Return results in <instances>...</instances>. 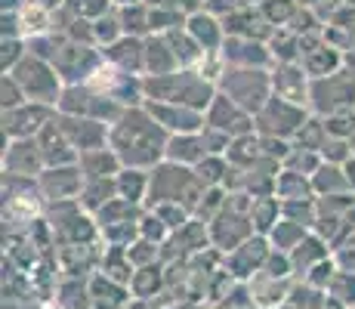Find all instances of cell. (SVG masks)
Wrapping results in <instances>:
<instances>
[{
  "mask_svg": "<svg viewBox=\"0 0 355 309\" xmlns=\"http://www.w3.org/2000/svg\"><path fill=\"white\" fill-rule=\"evenodd\" d=\"M306 121L309 118H306L303 106H293V102L282 99V96H272L263 112L257 115V133L275 136V140H291V136H297L303 130Z\"/></svg>",
  "mask_w": 355,
  "mask_h": 309,
  "instance_id": "8992f818",
  "label": "cell"
},
{
  "mask_svg": "<svg viewBox=\"0 0 355 309\" xmlns=\"http://www.w3.org/2000/svg\"><path fill=\"white\" fill-rule=\"evenodd\" d=\"M53 118L56 115H53L50 106L25 102V106L3 112V136H10V140H34Z\"/></svg>",
  "mask_w": 355,
  "mask_h": 309,
  "instance_id": "30bf717a",
  "label": "cell"
},
{
  "mask_svg": "<svg viewBox=\"0 0 355 309\" xmlns=\"http://www.w3.org/2000/svg\"><path fill=\"white\" fill-rule=\"evenodd\" d=\"M207 130H216V133L229 136V140H238V136H248V133H257V118L248 115L241 106L229 99V96L216 93L214 106L207 108Z\"/></svg>",
  "mask_w": 355,
  "mask_h": 309,
  "instance_id": "ba28073f",
  "label": "cell"
},
{
  "mask_svg": "<svg viewBox=\"0 0 355 309\" xmlns=\"http://www.w3.org/2000/svg\"><path fill=\"white\" fill-rule=\"evenodd\" d=\"M146 112L167 130L170 136H186V133H201L207 127V118L195 108H182V106H170V102H142Z\"/></svg>",
  "mask_w": 355,
  "mask_h": 309,
  "instance_id": "8fae6325",
  "label": "cell"
},
{
  "mask_svg": "<svg viewBox=\"0 0 355 309\" xmlns=\"http://www.w3.org/2000/svg\"><path fill=\"white\" fill-rule=\"evenodd\" d=\"M173 72H180V59H176L167 34L146 37V78H161V74H173Z\"/></svg>",
  "mask_w": 355,
  "mask_h": 309,
  "instance_id": "44dd1931",
  "label": "cell"
},
{
  "mask_svg": "<svg viewBox=\"0 0 355 309\" xmlns=\"http://www.w3.org/2000/svg\"><path fill=\"white\" fill-rule=\"evenodd\" d=\"M309 87H312L309 74L303 72V65H293V62H282L275 68V74H272V90H275V96L293 102V106H306L309 102Z\"/></svg>",
  "mask_w": 355,
  "mask_h": 309,
  "instance_id": "9a60e30c",
  "label": "cell"
},
{
  "mask_svg": "<svg viewBox=\"0 0 355 309\" xmlns=\"http://www.w3.org/2000/svg\"><path fill=\"white\" fill-rule=\"evenodd\" d=\"M303 72L309 74V81H318V78H327V74L340 72V56L331 50V47H318V50H303Z\"/></svg>",
  "mask_w": 355,
  "mask_h": 309,
  "instance_id": "83f0119b",
  "label": "cell"
},
{
  "mask_svg": "<svg viewBox=\"0 0 355 309\" xmlns=\"http://www.w3.org/2000/svg\"><path fill=\"white\" fill-rule=\"evenodd\" d=\"M3 167L10 176H40L46 170L44 164V152L37 146V136L34 140H12L3 146Z\"/></svg>",
  "mask_w": 355,
  "mask_h": 309,
  "instance_id": "7c38bea8",
  "label": "cell"
},
{
  "mask_svg": "<svg viewBox=\"0 0 355 309\" xmlns=\"http://www.w3.org/2000/svg\"><path fill=\"white\" fill-rule=\"evenodd\" d=\"M112 3H118V6H136V3H142V0H112Z\"/></svg>",
  "mask_w": 355,
  "mask_h": 309,
  "instance_id": "ab89813d",
  "label": "cell"
},
{
  "mask_svg": "<svg viewBox=\"0 0 355 309\" xmlns=\"http://www.w3.org/2000/svg\"><path fill=\"white\" fill-rule=\"evenodd\" d=\"M186 31L192 34V40L204 53H223V44H226L223 31H226V25H220V19L214 12H204V10L192 12L186 19Z\"/></svg>",
  "mask_w": 355,
  "mask_h": 309,
  "instance_id": "ac0fdd59",
  "label": "cell"
},
{
  "mask_svg": "<svg viewBox=\"0 0 355 309\" xmlns=\"http://www.w3.org/2000/svg\"><path fill=\"white\" fill-rule=\"evenodd\" d=\"M312 189H315L318 198H331V195H349L352 185L349 176H346V167L340 164H322L312 176Z\"/></svg>",
  "mask_w": 355,
  "mask_h": 309,
  "instance_id": "603a6c76",
  "label": "cell"
},
{
  "mask_svg": "<svg viewBox=\"0 0 355 309\" xmlns=\"http://www.w3.org/2000/svg\"><path fill=\"white\" fill-rule=\"evenodd\" d=\"M223 59L229 62V68H263L269 65L272 53L266 50L259 40H248V37H226L223 44Z\"/></svg>",
  "mask_w": 355,
  "mask_h": 309,
  "instance_id": "e0dca14e",
  "label": "cell"
},
{
  "mask_svg": "<svg viewBox=\"0 0 355 309\" xmlns=\"http://www.w3.org/2000/svg\"><path fill=\"white\" fill-rule=\"evenodd\" d=\"M309 102L318 115H343L355 108V74L352 72H334L327 78L312 81Z\"/></svg>",
  "mask_w": 355,
  "mask_h": 309,
  "instance_id": "5b68a950",
  "label": "cell"
},
{
  "mask_svg": "<svg viewBox=\"0 0 355 309\" xmlns=\"http://www.w3.org/2000/svg\"><path fill=\"white\" fill-rule=\"evenodd\" d=\"M130 300V291L121 281H112L108 276H96L90 285V303L96 309H124Z\"/></svg>",
  "mask_w": 355,
  "mask_h": 309,
  "instance_id": "cb8c5ba5",
  "label": "cell"
},
{
  "mask_svg": "<svg viewBox=\"0 0 355 309\" xmlns=\"http://www.w3.org/2000/svg\"><path fill=\"white\" fill-rule=\"evenodd\" d=\"M148 183H152V170H130L124 167L118 174V198L133 204H142V198H148Z\"/></svg>",
  "mask_w": 355,
  "mask_h": 309,
  "instance_id": "f1b7e54d",
  "label": "cell"
},
{
  "mask_svg": "<svg viewBox=\"0 0 355 309\" xmlns=\"http://www.w3.org/2000/svg\"><path fill=\"white\" fill-rule=\"evenodd\" d=\"M334 260H337L340 269L355 272V232H352L349 238H346V244L340 247V251H334Z\"/></svg>",
  "mask_w": 355,
  "mask_h": 309,
  "instance_id": "74e56055",
  "label": "cell"
},
{
  "mask_svg": "<svg viewBox=\"0 0 355 309\" xmlns=\"http://www.w3.org/2000/svg\"><path fill=\"white\" fill-rule=\"evenodd\" d=\"M167 235H170V229L161 223V217L146 210V217H142V223H139V238H146V242H152V244H161V242H167Z\"/></svg>",
  "mask_w": 355,
  "mask_h": 309,
  "instance_id": "836d02e7",
  "label": "cell"
},
{
  "mask_svg": "<svg viewBox=\"0 0 355 309\" xmlns=\"http://www.w3.org/2000/svg\"><path fill=\"white\" fill-rule=\"evenodd\" d=\"M99 65H102V59L90 44H84V47L80 44H62L59 53H56V59H53V68L59 72V78L68 81V87L87 84V81L99 72Z\"/></svg>",
  "mask_w": 355,
  "mask_h": 309,
  "instance_id": "52a82bcc",
  "label": "cell"
},
{
  "mask_svg": "<svg viewBox=\"0 0 355 309\" xmlns=\"http://www.w3.org/2000/svg\"><path fill=\"white\" fill-rule=\"evenodd\" d=\"M250 219H254L257 235L269 238L272 229L282 223V198L269 195V198H254V208H250Z\"/></svg>",
  "mask_w": 355,
  "mask_h": 309,
  "instance_id": "4316f807",
  "label": "cell"
},
{
  "mask_svg": "<svg viewBox=\"0 0 355 309\" xmlns=\"http://www.w3.org/2000/svg\"><path fill=\"white\" fill-rule=\"evenodd\" d=\"M59 127L68 136L78 155L84 152H96V149H108V124L93 121V118H68V115H59Z\"/></svg>",
  "mask_w": 355,
  "mask_h": 309,
  "instance_id": "4fadbf2b",
  "label": "cell"
},
{
  "mask_svg": "<svg viewBox=\"0 0 355 309\" xmlns=\"http://www.w3.org/2000/svg\"><path fill=\"white\" fill-rule=\"evenodd\" d=\"M68 10L80 19H93V22H96V19L105 16L108 0H68Z\"/></svg>",
  "mask_w": 355,
  "mask_h": 309,
  "instance_id": "e575fe53",
  "label": "cell"
},
{
  "mask_svg": "<svg viewBox=\"0 0 355 309\" xmlns=\"http://www.w3.org/2000/svg\"><path fill=\"white\" fill-rule=\"evenodd\" d=\"M309 232H312V229H306V226H300V223H293V219H284V217H282V223H278L275 229H272L269 244H272V251L291 253L293 247H297L306 235H309Z\"/></svg>",
  "mask_w": 355,
  "mask_h": 309,
  "instance_id": "f546056e",
  "label": "cell"
},
{
  "mask_svg": "<svg viewBox=\"0 0 355 309\" xmlns=\"http://www.w3.org/2000/svg\"><path fill=\"white\" fill-rule=\"evenodd\" d=\"M80 174H84V180H114V176L124 170V164H121V158L112 152V149H96V152H84L78 161Z\"/></svg>",
  "mask_w": 355,
  "mask_h": 309,
  "instance_id": "7402d4cb",
  "label": "cell"
},
{
  "mask_svg": "<svg viewBox=\"0 0 355 309\" xmlns=\"http://www.w3.org/2000/svg\"><path fill=\"white\" fill-rule=\"evenodd\" d=\"M84 174H80L78 164L71 167H46L37 176V192L44 198H50L53 204L59 201H78L80 192H84Z\"/></svg>",
  "mask_w": 355,
  "mask_h": 309,
  "instance_id": "9c48e42d",
  "label": "cell"
},
{
  "mask_svg": "<svg viewBox=\"0 0 355 309\" xmlns=\"http://www.w3.org/2000/svg\"><path fill=\"white\" fill-rule=\"evenodd\" d=\"M346 176H349V185H352V192H355V158L346 164Z\"/></svg>",
  "mask_w": 355,
  "mask_h": 309,
  "instance_id": "f35d334b",
  "label": "cell"
},
{
  "mask_svg": "<svg viewBox=\"0 0 355 309\" xmlns=\"http://www.w3.org/2000/svg\"><path fill=\"white\" fill-rule=\"evenodd\" d=\"M161 285V269L158 266H146V269H136L133 272V281H130V291L136 294L139 300L152 297V287Z\"/></svg>",
  "mask_w": 355,
  "mask_h": 309,
  "instance_id": "1f68e13d",
  "label": "cell"
},
{
  "mask_svg": "<svg viewBox=\"0 0 355 309\" xmlns=\"http://www.w3.org/2000/svg\"><path fill=\"white\" fill-rule=\"evenodd\" d=\"M152 214H158L161 217V223L167 226L170 232H180L182 226L192 219V214H189L182 204H158V208H152Z\"/></svg>",
  "mask_w": 355,
  "mask_h": 309,
  "instance_id": "d6a6232c",
  "label": "cell"
},
{
  "mask_svg": "<svg viewBox=\"0 0 355 309\" xmlns=\"http://www.w3.org/2000/svg\"><path fill=\"white\" fill-rule=\"evenodd\" d=\"M331 300H337L340 306H352L355 309V272H346V269H337V276L331 278L327 291Z\"/></svg>",
  "mask_w": 355,
  "mask_h": 309,
  "instance_id": "4dcf8cb0",
  "label": "cell"
},
{
  "mask_svg": "<svg viewBox=\"0 0 355 309\" xmlns=\"http://www.w3.org/2000/svg\"><path fill=\"white\" fill-rule=\"evenodd\" d=\"M167 142L170 133L146 112V106L127 108L108 130V149L130 170H155L167 161Z\"/></svg>",
  "mask_w": 355,
  "mask_h": 309,
  "instance_id": "6da1fadb",
  "label": "cell"
},
{
  "mask_svg": "<svg viewBox=\"0 0 355 309\" xmlns=\"http://www.w3.org/2000/svg\"><path fill=\"white\" fill-rule=\"evenodd\" d=\"M275 198H282V201H312V198H315L312 176L293 174V170H282L275 180Z\"/></svg>",
  "mask_w": 355,
  "mask_h": 309,
  "instance_id": "484cf974",
  "label": "cell"
},
{
  "mask_svg": "<svg viewBox=\"0 0 355 309\" xmlns=\"http://www.w3.org/2000/svg\"><path fill=\"white\" fill-rule=\"evenodd\" d=\"M25 102H28V96H25V90L16 84V78H12V74H3V112L25 106Z\"/></svg>",
  "mask_w": 355,
  "mask_h": 309,
  "instance_id": "d590c367",
  "label": "cell"
},
{
  "mask_svg": "<svg viewBox=\"0 0 355 309\" xmlns=\"http://www.w3.org/2000/svg\"><path fill=\"white\" fill-rule=\"evenodd\" d=\"M118 198V176L114 180H90L84 183V192H80V208L87 210V214L96 217L102 208H108V204Z\"/></svg>",
  "mask_w": 355,
  "mask_h": 309,
  "instance_id": "d4e9b609",
  "label": "cell"
},
{
  "mask_svg": "<svg viewBox=\"0 0 355 309\" xmlns=\"http://www.w3.org/2000/svg\"><path fill=\"white\" fill-rule=\"evenodd\" d=\"M10 74L16 78V84L25 90L28 102L59 108V99H62L65 87H62V78H59V72L46 59H37V56H31V53H28V56L19 62V65L12 68Z\"/></svg>",
  "mask_w": 355,
  "mask_h": 309,
  "instance_id": "277c9868",
  "label": "cell"
},
{
  "mask_svg": "<svg viewBox=\"0 0 355 309\" xmlns=\"http://www.w3.org/2000/svg\"><path fill=\"white\" fill-rule=\"evenodd\" d=\"M210 158L207 140H204V130L201 133H186V136H170L167 142V161L182 164V167H198V164Z\"/></svg>",
  "mask_w": 355,
  "mask_h": 309,
  "instance_id": "ffe728a7",
  "label": "cell"
},
{
  "mask_svg": "<svg viewBox=\"0 0 355 309\" xmlns=\"http://www.w3.org/2000/svg\"><path fill=\"white\" fill-rule=\"evenodd\" d=\"M291 257V266H293V272H300V276H309L312 269H315L318 263H324V260H331L334 253H331V244L324 242L322 235H315V232H309V235L303 238L293 251L288 253Z\"/></svg>",
  "mask_w": 355,
  "mask_h": 309,
  "instance_id": "d6986e66",
  "label": "cell"
},
{
  "mask_svg": "<svg viewBox=\"0 0 355 309\" xmlns=\"http://www.w3.org/2000/svg\"><path fill=\"white\" fill-rule=\"evenodd\" d=\"M37 146H40V152H44L46 167H71V164L80 161L78 149L68 142V136L62 133V127H59V118H53L37 133Z\"/></svg>",
  "mask_w": 355,
  "mask_h": 309,
  "instance_id": "5bb4252c",
  "label": "cell"
},
{
  "mask_svg": "<svg viewBox=\"0 0 355 309\" xmlns=\"http://www.w3.org/2000/svg\"><path fill=\"white\" fill-rule=\"evenodd\" d=\"M25 56H28V53L22 50V40L19 37H3V74H10Z\"/></svg>",
  "mask_w": 355,
  "mask_h": 309,
  "instance_id": "8d00e7d4",
  "label": "cell"
},
{
  "mask_svg": "<svg viewBox=\"0 0 355 309\" xmlns=\"http://www.w3.org/2000/svg\"><path fill=\"white\" fill-rule=\"evenodd\" d=\"M220 93L229 96L235 106H241L248 115H257L272 99V78L263 68H226L220 78Z\"/></svg>",
  "mask_w": 355,
  "mask_h": 309,
  "instance_id": "3957f363",
  "label": "cell"
},
{
  "mask_svg": "<svg viewBox=\"0 0 355 309\" xmlns=\"http://www.w3.org/2000/svg\"><path fill=\"white\" fill-rule=\"evenodd\" d=\"M102 59H105L112 68H118V72L139 78V72H146V40L121 37L118 44H112L108 50H102Z\"/></svg>",
  "mask_w": 355,
  "mask_h": 309,
  "instance_id": "2e32d148",
  "label": "cell"
},
{
  "mask_svg": "<svg viewBox=\"0 0 355 309\" xmlns=\"http://www.w3.org/2000/svg\"><path fill=\"white\" fill-rule=\"evenodd\" d=\"M148 102H170V106L195 108V112L207 115V108L216 99V84L204 78L195 68H180L173 74H161V78H146L142 81Z\"/></svg>",
  "mask_w": 355,
  "mask_h": 309,
  "instance_id": "7a4b0ae2",
  "label": "cell"
}]
</instances>
